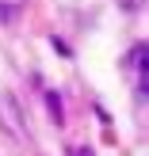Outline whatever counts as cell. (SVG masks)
<instances>
[{
  "instance_id": "2",
  "label": "cell",
  "mask_w": 149,
  "mask_h": 156,
  "mask_svg": "<svg viewBox=\"0 0 149 156\" xmlns=\"http://www.w3.org/2000/svg\"><path fill=\"white\" fill-rule=\"evenodd\" d=\"M0 19L12 23V4H8V0H0Z\"/></svg>"
},
{
  "instance_id": "3",
  "label": "cell",
  "mask_w": 149,
  "mask_h": 156,
  "mask_svg": "<svg viewBox=\"0 0 149 156\" xmlns=\"http://www.w3.org/2000/svg\"><path fill=\"white\" fill-rule=\"evenodd\" d=\"M73 156H92V152H88V149H76V152H73Z\"/></svg>"
},
{
  "instance_id": "1",
  "label": "cell",
  "mask_w": 149,
  "mask_h": 156,
  "mask_svg": "<svg viewBox=\"0 0 149 156\" xmlns=\"http://www.w3.org/2000/svg\"><path fill=\"white\" fill-rule=\"evenodd\" d=\"M46 103H50V118L61 126V118H65V111H61V99H58V91H46Z\"/></svg>"
}]
</instances>
